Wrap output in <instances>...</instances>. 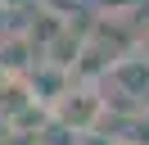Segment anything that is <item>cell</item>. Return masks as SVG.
<instances>
[{
	"instance_id": "obj_1",
	"label": "cell",
	"mask_w": 149,
	"mask_h": 145,
	"mask_svg": "<svg viewBox=\"0 0 149 145\" xmlns=\"http://www.w3.org/2000/svg\"><path fill=\"white\" fill-rule=\"evenodd\" d=\"M104 109H109V100L100 95V86H68L63 95L50 104V118H54L63 132H72V136H86V132H95V122L104 118Z\"/></svg>"
},
{
	"instance_id": "obj_2",
	"label": "cell",
	"mask_w": 149,
	"mask_h": 145,
	"mask_svg": "<svg viewBox=\"0 0 149 145\" xmlns=\"http://www.w3.org/2000/svg\"><path fill=\"white\" fill-rule=\"evenodd\" d=\"M109 82L122 91V95L145 100V95H149V59H145V54H131V50H127V54H122V59L109 68Z\"/></svg>"
},
{
	"instance_id": "obj_3",
	"label": "cell",
	"mask_w": 149,
	"mask_h": 145,
	"mask_svg": "<svg viewBox=\"0 0 149 145\" xmlns=\"http://www.w3.org/2000/svg\"><path fill=\"white\" fill-rule=\"evenodd\" d=\"M36 50H32V36L14 32V36H0V77H27L36 68Z\"/></svg>"
},
{
	"instance_id": "obj_4",
	"label": "cell",
	"mask_w": 149,
	"mask_h": 145,
	"mask_svg": "<svg viewBox=\"0 0 149 145\" xmlns=\"http://www.w3.org/2000/svg\"><path fill=\"white\" fill-rule=\"evenodd\" d=\"M140 54H145V59H149V32H145V41H140Z\"/></svg>"
},
{
	"instance_id": "obj_5",
	"label": "cell",
	"mask_w": 149,
	"mask_h": 145,
	"mask_svg": "<svg viewBox=\"0 0 149 145\" xmlns=\"http://www.w3.org/2000/svg\"><path fill=\"white\" fill-rule=\"evenodd\" d=\"M0 5H18V0H0Z\"/></svg>"
}]
</instances>
